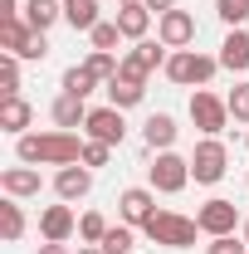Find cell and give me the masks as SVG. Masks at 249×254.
Segmentation results:
<instances>
[{
  "mask_svg": "<svg viewBox=\"0 0 249 254\" xmlns=\"http://www.w3.org/2000/svg\"><path fill=\"white\" fill-rule=\"evenodd\" d=\"M20 161H39V166H73V161H83V142L73 137V132H25L20 137Z\"/></svg>",
  "mask_w": 249,
  "mask_h": 254,
  "instance_id": "6da1fadb",
  "label": "cell"
},
{
  "mask_svg": "<svg viewBox=\"0 0 249 254\" xmlns=\"http://www.w3.org/2000/svg\"><path fill=\"white\" fill-rule=\"evenodd\" d=\"M147 230V240L152 245H166V250H186V245H195V230L200 225L186 220V215H171V210H156L152 220L142 225Z\"/></svg>",
  "mask_w": 249,
  "mask_h": 254,
  "instance_id": "7a4b0ae2",
  "label": "cell"
},
{
  "mask_svg": "<svg viewBox=\"0 0 249 254\" xmlns=\"http://www.w3.org/2000/svg\"><path fill=\"white\" fill-rule=\"evenodd\" d=\"M215 68H220V59H205V54H195V49H176V54L166 59V78H171V83H210Z\"/></svg>",
  "mask_w": 249,
  "mask_h": 254,
  "instance_id": "3957f363",
  "label": "cell"
},
{
  "mask_svg": "<svg viewBox=\"0 0 249 254\" xmlns=\"http://www.w3.org/2000/svg\"><path fill=\"white\" fill-rule=\"evenodd\" d=\"M225 166H230V152H225V142H200L195 147V157H190V176L200 181V186H215L220 176H225Z\"/></svg>",
  "mask_w": 249,
  "mask_h": 254,
  "instance_id": "277c9868",
  "label": "cell"
},
{
  "mask_svg": "<svg viewBox=\"0 0 249 254\" xmlns=\"http://www.w3.org/2000/svg\"><path fill=\"white\" fill-rule=\"evenodd\" d=\"M190 118H195V127L200 132H225V123H230V103H220L215 93H205V88H195V98H190Z\"/></svg>",
  "mask_w": 249,
  "mask_h": 254,
  "instance_id": "5b68a950",
  "label": "cell"
},
{
  "mask_svg": "<svg viewBox=\"0 0 249 254\" xmlns=\"http://www.w3.org/2000/svg\"><path fill=\"white\" fill-rule=\"evenodd\" d=\"M195 225H200L210 240H220V235H235L240 210H235V200H205V205H200V215H195Z\"/></svg>",
  "mask_w": 249,
  "mask_h": 254,
  "instance_id": "8992f818",
  "label": "cell"
},
{
  "mask_svg": "<svg viewBox=\"0 0 249 254\" xmlns=\"http://www.w3.org/2000/svg\"><path fill=\"white\" fill-rule=\"evenodd\" d=\"M190 181V161H181L176 152H161L152 166V186L161 190V195H176V190Z\"/></svg>",
  "mask_w": 249,
  "mask_h": 254,
  "instance_id": "52a82bcc",
  "label": "cell"
},
{
  "mask_svg": "<svg viewBox=\"0 0 249 254\" xmlns=\"http://www.w3.org/2000/svg\"><path fill=\"white\" fill-rule=\"evenodd\" d=\"M83 127H88V137H93V142H108V147H118V142H123V132H127L123 108H93Z\"/></svg>",
  "mask_w": 249,
  "mask_h": 254,
  "instance_id": "ba28073f",
  "label": "cell"
},
{
  "mask_svg": "<svg viewBox=\"0 0 249 254\" xmlns=\"http://www.w3.org/2000/svg\"><path fill=\"white\" fill-rule=\"evenodd\" d=\"M156 34H161V44H166V49H186L190 39H195V20H190L186 10H166V15H161V25H156Z\"/></svg>",
  "mask_w": 249,
  "mask_h": 254,
  "instance_id": "9c48e42d",
  "label": "cell"
},
{
  "mask_svg": "<svg viewBox=\"0 0 249 254\" xmlns=\"http://www.w3.org/2000/svg\"><path fill=\"white\" fill-rule=\"evenodd\" d=\"M156 64H161V44H152V39H137V49L123 59V78H137V83H147V73H152Z\"/></svg>",
  "mask_w": 249,
  "mask_h": 254,
  "instance_id": "30bf717a",
  "label": "cell"
},
{
  "mask_svg": "<svg viewBox=\"0 0 249 254\" xmlns=\"http://www.w3.org/2000/svg\"><path fill=\"white\" fill-rule=\"evenodd\" d=\"M54 190H59L63 200H78V195L93 190V171L88 166H63L59 176H54Z\"/></svg>",
  "mask_w": 249,
  "mask_h": 254,
  "instance_id": "8fae6325",
  "label": "cell"
},
{
  "mask_svg": "<svg viewBox=\"0 0 249 254\" xmlns=\"http://www.w3.org/2000/svg\"><path fill=\"white\" fill-rule=\"evenodd\" d=\"M123 220L127 225H147L156 215V205H152V190H142V186H132V190H123Z\"/></svg>",
  "mask_w": 249,
  "mask_h": 254,
  "instance_id": "7c38bea8",
  "label": "cell"
},
{
  "mask_svg": "<svg viewBox=\"0 0 249 254\" xmlns=\"http://www.w3.org/2000/svg\"><path fill=\"white\" fill-rule=\"evenodd\" d=\"M39 235L54 240V245H63V240L73 235V210H68V205H49V210L39 215Z\"/></svg>",
  "mask_w": 249,
  "mask_h": 254,
  "instance_id": "4fadbf2b",
  "label": "cell"
},
{
  "mask_svg": "<svg viewBox=\"0 0 249 254\" xmlns=\"http://www.w3.org/2000/svg\"><path fill=\"white\" fill-rule=\"evenodd\" d=\"M30 39H34V30L20 20V15H15V20H0V49H5V54H15V59H20Z\"/></svg>",
  "mask_w": 249,
  "mask_h": 254,
  "instance_id": "5bb4252c",
  "label": "cell"
},
{
  "mask_svg": "<svg viewBox=\"0 0 249 254\" xmlns=\"http://www.w3.org/2000/svg\"><path fill=\"white\" fill-rule=\"evenodd\" d=\"M54 20H63V0H30V5H25V25H30V30L44 34Z\"/></svg>",
  "mask_w": 249,
  "mask_h": 254,
  "instance_id": "9a60e30c",
  "label": "cell"
},
{
  "mask_svg": "<svg viewBox=\"0 0 249 254\" xmlns=\"http://www.w3.org/2000/svg\"><path fill=\"white\" fill-rule=\"evenodd\" d=\"M118 30H123V39H142L152 30V10L147 5H123L118 10Z\"/></svg>",
  "mask_w": 249,
  "mask_h": 254,
  "instance_id": "2e32d148",
  "label": "cell"
},
{
  "mask_svg": "<svg viewBox=\"0 0 249 254\" xmlns=\"http://www.w3.org/2000/svg\"><path fill=\"white\" fill-rule=\"evenodd\" d=\"M54 123L68 132V127H78V123H88V108H83V98L78 93H59L54 98Z\"/></svg>",
  "mask_w": 249,
  "mask_h": 254,
  "instance_id": "e0dca14e",
  "label": "cell"
},
{
  "mask_svg": "<svg viewBox=\"0 0 249 254\" xmlns=\"http://www.w3.org/2000/svg\"><path fill=\"white\" fill-rule=\"evenodd\" d=\"M220 64L225 68H249V34L245 30H230L225 44H220Z\"/></svg>",
  "mask_w": 249,
  "mask_h": 254,
  "instance_id": "ac0fdd59",
  "label": "cell"
},
{
  "mask_svg": "<svg viewBox=\"0 0 249 254\" xmlns=\"http://www.w3.org/2000/svg\"><path fill=\"white\" fill-rule=\"evenodd\" d=\"M30 103H25V98H0V127H5V132H20V137H25V127H30Z\"/></svg>",
  "mask_w": 249,
  "mask_h": 254,
  "instance_id": "d6986e66",
  "label": "cell"
},
{
  "mask_svg": "<svg viewBox=\"0 0 249 254\" xmlns=\"http://www.w3.org/2000/svg\"><path fill=\"white\" fill-rule=\"evenodd\" d=\"M0 186L10 190V195H39V171H30V166H10V171H0Z\"/></svg>",
  "mask_w": 249,
  "mask_h": 254,
  "instance_id": "ffe728a7",
  "label": "cell"
},
{
  "mask_svg": "<svg viewBox=\"0 0 249 254\" xmlns=\"http://www.w3.org/2000/svg\"><path fill=\"white\" fill-rule=\"evenodd\" d=\"M142 137H147V147H161V152H166V147H171V142H176V123H171V118H166V113H156V118H147V127H142Z\"/></svg>",
  "mask_w": 249,
  "mask_h": 254,
  "instance_id": "44dd1931",
  "label": "cell"
},
{
  "mask_svg": "<svg viewBox=\"0 0 249 254\" xmlns=\"http://www.w3.org/2000/svg\"><path fill=\"white\" fill-rule=\"evenodd\" d=\"M63 20H68L73 30H93V25H103V20H98V0H63Z\"/></svg>",
  "mask_w": 249,
  "mask_h": 254,
  "instance_id": "7402d4cb",
  "label": "cell"
},
{
  "mask_svg": "<svg viewBox=\"0 0 249 254\" xmlns=\"http://www.w3.org/2000/svg\"><path fill=\"white\" fill-rule=\"evenodd\" d=\"M142 93H147V88H142L137 78H123V73L108 83V98H113V108H132V103H142Z\"/></svg>",
  "mask_w": 249,
  "mask_h": 254,
  "instance_id": "603a6c76",
  "label": "cell"
},
{
  "mask_svg": "<svg viewBox=\"0 0 249 254\" xmlns=\"http://www.w3.org/2000/svg\"><path fill=\"white\" fill-rule=\"evenodd\" d=\"M93 83H98V73L88 68V64H73V68L63 73V93H78V98H88V93H93Z\"/></svg>",
  "mask_w": 249,
  "mask_h": 254,
  "instance_id": "cb8c5ba5",
  "label": "cell"
},
{
  "mask_svg": "<svg viewBox=\"0 0 249 254\" xmlns=\"http://www.w3.org/2000/svg\"><path fill=\"white\" fill-rule=\"evenodd\" d=\"M0 98H20V59L15 54L0 59Z\"/></svg>",
  "mask_w": 249,
  "mask_h": 254,
  "instance_id": "d4e9b609",
  "label": "cell"
},
{
  "mask_svg": "<svg viewBox=\"0 0 249 254\" xmlns=\"http://www.w3.org/2000/svg\"><path fill=\"white\" fill-rule=\"evenodd\" d=\"M0 235H5V240H20V235H25V215H20V205H15V200H5V205H0Z\"/></svg>",
  "mask_w": 249,
  "mask_h": 254,
  "instance_id": "484cf974",
  "label": "cell"
},
{
  "mask_svg": "<svg viewBox=\"0 0 249 254\" xmlns=\"http://www.w3.org/2000/svg\"><path fill=\"white\" fill-rule=\"evenodd\" d=\"M88 68H93L98 78H108V83H113V78L123 73V59H113L108 49H93V54H88Z\"/></svg>",
  "mask_w": 249,
  "mask_h": 254,
  "instance_id": "4316f807",
  "label": "cell"
},
{
  "mask_svg": "<svg viewBox=\"0 0 249 254\" xmlns=\"http://www.w3.org/2000/svg\"><path fill=\"white\" fill-rule=\"evenodd\" d=\"M215 15L225 25H245L249 20V0H215Z\"/></svg>",
  "mask_w": 249,
  "mask_h": 254,
  "instance_id": "83f0119b",
  "label": "cell"
},
{
  "mask_svg": "<svg viewBox=\"0 0 249 254\" xmlns=\"http://www.w3.org/2000/svg\"><path fill=\"white\" fill-rule=\"evenodd\" d=\"M78 235H83L88 245H103V235H108V220H103L98 210H88V215L78 220Z\"/></svg>",
  "mask_w": 249,
  "mask_h": 254,
  "instance_id": "f1b7e54d",
  "label": "cell"
},
{
  "mask_svg": "<svg viewBox=\"0 0 249 254\" xmlns=\"http://www.w3.org/2000/svg\"><path fill=\"white\" fill-rule=\"evenodd\" d=\"M93 49H108V54H113V49H118V39H123V30H118V20H113V25H93Z\"/></svg>",
  "mask_w": 249,
  "mask_h": 254,
  "instance_id": "f546056e",
  "label": "cell"
},
{
  "mask_svg": "<svg viewBox=\"0 0 249 254\" xmlns=\"http://www.w3.org/2000/svg\"><path fill=\"white\" fill-rule=\"evenodd\" d=\"M225 103H230V118H235V123H249V83H240Z\"/></svg>",
  "mask_w": 249,
  "mask_h": 254,
  "instance_id": "4dcf8cb0",
  "label": "cell"
},
{
  "mask_svg": "<svg viewBox=\"0 0 249 254\" xmlns=\"http://www.w3.org/2000/svg\"><path fill=\"white\" fill-rule=\"evenodd\" d=\"M132 250V230H108L103 235V254H127Z\"/></svg>",
  "mask_w": 249,
  "mask_h": 254,
  "instance_id": "1f68e13d",
  "label": "cell"
},
{
  "mask_svg": "<svg viewBox=\"0 0 249 254\" xmlns=\"http://www.w3.org/2000/svg\"><path fill=\"white\" fill-rule=\"evenodd\" d=\"M108 152H113L108 142H88L83 147V166H108Z\"/></svg>",
  "mask_w": 249,
  "mask_h": 254,
  "instance_id": "d6a6232c",
  "label": "cell"
},
{
  "mask_svg": "<svg viewBox=\"0 0 249 254\" xmlns=\"http://www.w3.org/2000/svg\"><path fill=\"white\" fill-rule=\"evenodd\" d=\"M205 254H249V250L235 240V235H220V240H210V250H205Z\"/></svg>",
  "mask_w": 249,
  "mask_h": 254,
  "instance_id": "836d02e7",
  "label": "cell"
},
{
  "mask_svg": "<svg viewBox=\"0 0 249 254\" xmlns=\"http://www.w3.org/2000/svg\"><path fill=\"white\" fill-rule=\"evenodd\" d=\"M44 54H49V44H44V34L34 30V39L25 44V54H20V59H44Z\"/></svg>",
  "mask_w": 249,
  "mask_h": 254,
  "instance_id": "e575fe53",
  "label": "cell"
},
{
  "mask_svg": "<svg viewBox=\"0 0 249 254\" xmlns=\"http://www.w3.org/2000/svg\"><path fill=\"white\" fill-rule=\"evenodd\" d=\"M147 10H156V15H166V10H176V0H142Z\"/></svg>",
  "mask_w": 249,
  "mask_h": 254,
  "instance_id": "d590c367",
  "label": "cell"
},
{
  "mask_svg": "<svg viewBox=\"0 0 249 254\" xmlns=\"http://www.w3.org/2000/svg\"><path fill=\"white\" fill-rule=\"evenodd\" d=\"M39 254H68V250H63V245H54V240H44V245H39Z\"/></svg>",
  "mask_w": 249,
  "mask_h": 254,
  "instance_id": "8d00e7d4",
  "label": "cell"
},
{
  "mask_svg": "<svg viewBox=\"0 0 249 254\" xmlns=\"http://www.w3.org/2000/svg\"><path fill=\"white\" fill-rule=\"evenodd\" d=\"M0 20H15V0H0Z\"/></svg>",
  "mask_w": 249,
  "mask_h": 254,
  "instance_id": "74e56055",
  "label": "cell"
},
{
  "mask_svg": "<svg viewBox=\"0 0 249 254\" xmlns=\"http://www.w3.org/2000/svg\"><path fill=\"white\" fill-rule=\"evenodd\" d=\"M78 254H103V245H88V250H78Z\"/></svg>",
  "mask_w": 249,
  "mask_h": 254,
  "instance_id": "f35d334b",
  "label": "cell"
},
{
  "mask_svg": "<svg viewBox=\"0 0 249 254\" xmlns=\"http://www.w3.org/2000/svg\"><path fill=\"white\" fill-rule=\"evenodd\" d=\"M245 245H249V220H245Z\"/></svg>",
  "mask_w": 249,
  "mask_h": 254,
  "instance_id": "ab89813d",
  "label": "cell"
},
{
  "mask_svg": "<svg viewBox=\"0 0 249 254\" xmlns=\"http://www.w3.org/2000/svg\"><path fill=\"white\" fill-rule=\"evenodd\" d=\"M123 5H142V0H123Z\"/></svg>",
  "mask_w": 249,
  "mask_h": 254,
  "instance_id": "60d3db41",
  "label": "cell"
}]
</instances>
